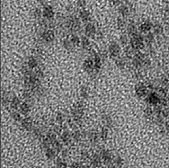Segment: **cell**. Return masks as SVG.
I'll return each instance as SVG.
<instances>
[{
  "mask_svg": "<svg viewBox=\"0 0 169 168\" xmlns=\"http://www.w3.org/2000/svg\"><path fill=\"white\" fill-rule=\"evenodd\" d=\"M42 14L43 18H45L49 21H51L55 17V11L54 9L49 5H45L42 7Z\"/></svg>",
  "mask_w": 169,
  "mask_h": 168,
  "instance_id": "12",
  "label": "cell"
},
{
  "mask_svg": "<svg viewBox=\"0 0 169 168\" xmlns=\"http://www.w3.org/2000/svg\"><path fill=\"white\" fill-rule=\"evenodd\" d=\"M117 25H118L119 29L126 28L127 25H128V22L126 21V18L122 17V16H119L118 19H117Z\"/></svg>",
  "mask_w": 169,
  "mask_h": 168,
  "instance_id": "34",
  "label": "cell"
},
{
  "mask_svg": "<svg viewBox=\"0 0 169 168\" xmlns=\"http://www.w3.org/2000/svg\"><path fill=\"white\" fill-rule=\"evenodd\" d=\"M85 111H86V106L83 102H77V103L73 106L70 112V117L73 119L77 124H80L83 121V118L85 116Z\"/></svg>",
  "mask_w": 169,
  "mask_h": 168,
  "instance_id": "1",
  "label": "cell"
},
{
  "mask_svg": "<svg viewBox=\"0 0 169 168\" xmlns=\"http://www.w3.org/2000/svg\"><path fill=\"white\" fill-rule=\"evenodd\" d=\"M147 54L141 52V51H137L134 55V57L131 60V66L133 69H142L144 68V61L146 60ZM145 69V68H144Z\"/></svg>",
  "mask_w": 169,
  "mask_h": 168,
  "instance_id": "4",
  "label": "cell"
},
{
  "mask_svg": "<svg viewBox=\"0 0 169 168\" xmlns=\"http://www.w3.org/2000/svg\"><path fill=\"white\" fill-rule=\"evenodd\" d=\"M102 162V158H101V156L100 154H95L92 156L91 158V164L94 166V167H98L100 165Z\"/></svg>",
  "mask_w": 169,
  "mask_h": 168,
  "instance_id": "33",
  "label": "cell"
},
{
  "mask_svg": "<svg viewBox=\"0 0 169 168\" xmlns=\"http://www.w3.org/2000/svg\"><path fill=\"white\" fill-rule=\"evenodd\" d=\"M70 168H84L82 165H80L78 163H73L70 166Z\"/></svg>",
  "mask_w": 169,
  "mask_h": 168,
  "instance_id": "43",
  "label": "cell"
},
{
  "mask_svg": "<svg viewBox=\"0 0 169 168\" xmlns=\"http://www.w3.org/2000/svg\"><path fill=\"white\" fill-rule=\"evenodd\" d=\"M78 17L80 18V20L82 21V23H85V24H87L89 23L90 20H91V16H90V14L88 11H86V9H80L79 13H78Z\"/></svg>",
  "mask_w": 169,
  "mask_h": 168,
  "instance_id": "23",
  "label": "cell"
},
{
  "mask_svg": "<svg viewBox=\"0 0 169 168\" xmlns=\"http://www.w3.org/2000/svg\"><path fill=\"white\" fill-rule=\"evenodd\" d=\"M131 6L130 5L129 3H126V4H121L120 6H119V14L120 16H122V17H125L127 18L130 13H131Z\"/></svg>",
  "mask_w": 169,
  "mask_h": 168,
  "instance_id": "15",
  "label": "cell"
},
{
  "mask_svg": "<svg viewBox=\"0 0 169 168\" xmlns=\"http://www.w3.org/2000/svg\"><path fill=\"white\" fill-rule=\"evenodd\" d=\"M61 43H62L63 48H64L66 50H68V51H72V50L76 48L74 45H73V43L71 42L70 38H69V35L65 36V37H62Z\"/></svg>",
  "mask_w": 169,
  "mask_h": 168,
  "instance_id": "19",
  "label": "cell"
},
{
  "mask_svg": "<svg viewBox=\"0 0 169 168\" xmlns=\"http://www.w3.org/2000/svg\"><path fill=\"white\" fill-rule=\"evenodd\" d=\"M102 124H104V126L108 129H111L113 126V117L109 113H104L102 115Z\"/></svg>",
  "mask_w": 169,
  "mask_h": 168,
  "instance_id": "18",
  "label": "cell"
},
{
  "mask_svg": "<svg viewBox=\"0 0 169 168\" xmlns=\"http://www.w3.org/2000/svg\"><path fill=\"white\" fill-rule=\"evenodd\" d=\"M31 108H32V104H30L25 101H23L22 102L21 105H20V108H19L18 111L20 112V113L23 116H27L29 114V112H31Z\"/></svg>",
  "mask_w": 169,
  "mask_h": 168,
  "instance_id": "21",
  "label": "cell"
},
{
  "mask_svg": "<svg viewBox=\"0 0 169 168\" xmlns=\"http://www.w3.org/2000/svg\"><path fill=\"white\" fill-rule=\"evenodd\" d=\"M69 38L71 42L73 43V45L75 47L80 46V43H81V37H79L78 34L77 33H72L69 34Z\"/></svg>",
  "mask_w": 169,
  "mask_h": 168,
  "instance_id": "30",
  "label": "cell"
},
{
  "mask_svg": "<svg viewBox=\"0 0 169 168\" xmlns=\"http://www.w3.org/2000/svg\"><path fill=\"white\" fill-rule=\"evenodd\" d=\"M144 115L146 116V118L153 120L154 118H155V112H154V109L150 108V107L146 108V110L144 112Z\"/></svg>",
  "mask_w": 169,
  "mask_h": 168,
  "instance_id": "37",
  "label": "cell"
},
{
  "mask_svg": "<svg viewBox=\"0 0 169 168\" xmlns=\"http://www.w3.org/2000/svg\"><path fill=\"white\" fill-rule=\"evenodd\" d=\"M130 37L126 33V34H122L120 38V41H121V44L125 47V46H128L130 44Z\"/></svg>",
  "mask_w": 169,
  "mask_h": 168,
  "instance_id": "38",
  "label": "cell"
},
{
  "mask_svg": "<svg viewBox=\"0 0 169 168\" xmlns=\"http://www.w3.org/2000/svg\"><path fill=\"white\" fill-rule=\"evenodd\" d=\"M21 126L23 129H24L25 130L27 131H32L33 127H34V124H33V121L32 120L31 117H27V116H24L22 121L20 122Z\"/></svg>",
  "mask_w": 169,
  "mask_h": 168,
  "instance_id": "13",
  "label": "cell"
},
{
  "mask_svg": "<svg viewBox=\"0 0 169 168\" xmlns=\"http://www.w3.org/2000/svg\"><path fill=\"white\" fill-rule=\"evenodd\" d=\"M115 65L116 67L121 70H124L128 67V58L124 57H119L115 58Z\"/></svg>",
  "mask_w": 169,
  "mask_h": 168,
  "instance_id": "20",
  "label": "cell"
},
{
  "mask_svg": "<svg viewBox=\"0 0 169 168\" xmlns=\"http://www.w3.org/2000/svg\"><path fill=\"white\" fill-rule=\"evenodd\" d=\"M56 39L55 30L46 29V30H39L37 41L41 44H51Z\"/></svg>",
  "mask_w": 169,
  "mask_h": 168,
  "instance_id": "2",
  "label": "cell"
},
{
  "mask_svg": "<svg viewBox=\"0 0 169 168\" xmlns=\"http://www.w3.org/2000/svg\"><path fill=\"white\" fill-rule=\"evenodd\" d=\"M100 156L102 158V161H104L105 164H110L112 161H113V156L108 150H102L100 153Z\"/></svg>",
  "mask_w": 169,
  "mask_h": 168,
  "instance_id": "22",
  "label": "cell"
},
{
  "mask_svg": "<svg viewBox=\"0 0 169 168\" xmlns=\"http://www.w3.org/2000/svg\"><path fill=\"white\" fill-rule=\"evenodd\" d=\"M153 25H154V24L152 23V22H150L149 20H145V21L142 22L140 24H139L138 31L143 34H147V33L152 32Z\"/></svg>",
  "mask_w": 169,
  "mask_h": 168,
  "instance_id": "10",
  "label": "cell"
},
{
  "mask_svg": "<svg viewBox=\"0 0 169 168\" xmlns=\"http://www.w3.org/2000/svg\"><path fill=\"white\" fill-rule=\"evenodd\" d=\"M57 168H68L67 162L62 158H58L57 160Z\"/></svg>",
  "mask_w": 169,
  "mask_h": 168,
  "instance_id": "41",
  "label": "cell"
},
{
  "mask_svg": "<svg viewBox=\"0 0 169 168\" xmlns=\"http://www.w3.org/2000/svg\"><path fill=\"white\" fill-rule=\"evenodd\" d=\"M94 60V73H99L102 69V58L100 56L99 53H94V56L92 57Z\"/></svg>",
  "mask_w": 169,
  "mask_h": 168,
  "instance_id": "16",
  "label": "cell"
},
{
  "mask_svg": "<svg viewBox=\"0 0 169 168\" xmlns=\"http://www.w3.org/2000/svg\"><path fill=\"white\" fill-rule=\"evenodd\" d=\"M83 69L87 74H94V63L92 57H88L83 62Z\"/></svg>",
  "mask_w": 169,
  "mask_h": 168,
  "instance_id": "9",
  "label": "cell"
},
{
  "mask_svg": "<svg viewBox=\"0 0 169 168\" xmlns=\"http://www.w3.org/2000/svg\"><path fill=\"white\" fill-rule=\"evenodd\" d=\"M153 33L155 34L157 37H159V36H162L165 31V27L163 26V24H161L160 23H156L153 25Z\"/></svg>",
  "mask_w": 169,
  "mask_h": 168,
  "instance_id": "27",
  "label": "cell"
},
{
  "mask_svg": "<svg viewBox=\"0 0 169 168\" xmlns=\"http://www.w3.org/2000/svg\"><path fill=\"white\" fill-rule=\"evenodd\" d=\"M60 138H61V141L66 144V145H68L70 143V141L72 140V134L69 132V130H62L61 131V134H60Z\"/></svg>",
  "mask_w": 169,
  "mask_h": 168,
  "instance_id": "28",
  "label": "cell"
},
{
  "mask_svg": "<svg viewBox=\"0 0 169 168\" xmlns=\"http://www.w3.org/2000/svg\"><path fill=\"white\" fill-rule=\"evenodd\" d=\"M25 63L27 64V66L29 68H30L32 70H34L37 68L39 66L41 65L40 64V58H38L36 56L34 55H31L30 57H28L25 60Z\"/></svg>",
  "mask_w": 169,
  "mask_h": 168,
  "instance_id": "11",
  "label": "cell"
},
{
  "mask_svg": "<svg viewBox=\"0 0 169 168\" xmlns=\"http://www.w3.org/2000/svg\"><path fill=\"white\" fill-rule=\"evenodd\" d=\"M113 162H114L116 166H120V165H122V160H121V158L120 156H117L116 158L113 157Z\"/></svg>",
  "mask_w": 169,
  "mask_h": 168,
  "instance_id": "42",
  "label": "cell"
},
{
  "mask_svg": "<svg viewBox=\"0 0 169 168\" xmlns=\"http://www.w3.org/2000/svg\"><path fill=\"white\" fill-rule=\"evenodd\" d=\"M126 30H127V34L130 36V37L135 35L137 33L139 32L137 25L134 23H132V22H131V23H128V25L126 27Z\"/></svg>",
  "mask_w": 169,
  "mask_h": 168,
  "instance_id": "29",
  "label": "cell"
},
{
  "mask_svg": "<svg viewBox=\"0 0 169 168\" xmlns=\"http://www.w3.org/2000/svg\"><path fill=\"white\" fill-rule=\"evenodd\" d=\"M11 116L14 121L19 122V123L22 121V120H23V117H22L23 115L20 113L19 111H11Z\"/></svg>",
  "mask_w": 169,
  "mask_h": 168,
  "instance_id": "39",
  "label": "cell"
},
{
  "mask_svg": "<svg viewBox=\"0 0 169 168\" xmlns=\"http://www.w3.org/2000/svg\"><path fill=\"white\" fill-rule=\"evenodd\" d=\"M165 129L169 132V121H166L165 122Z\"/></svg>",
  "mask_w": 169,
  "mask_h": 168,
  "instance_id": "45",
  "label": "cell"
},
{
  "mask_svg": "<svg viewBox=\"0 0 169 168\" xmlns=\"http://www.w3.org/2000/svg\"><path fill=\"white\" fill-rule=\"evenodd\" d=\"M134 91H135V93H136V96L138 97V98H146V96H148V93H149V87L147 85H145L144 83L142 82H139L138 83L135 87H134Z\"/></svg>",
  "mask_w": 169,
  "mask_h": 168,
  "instance_id": "6",
  "label": "cell"
},
{
  "mask_svg": "<svg viewBox=\"0 0 169 168\" xmlns=\"http://www.w3.org/2000/svg\"><path fill=\"white\" fill-rule=\"evenodd\" d=\"M87 138H88V140H90V142L93 144L97 143L101 140L99 132L94 131V130H91V131H89V132H87Z\"/></svg>",
  "mask_w": 169,
  "mask_h": 168,
  "instance_id": "26",
  "label": "cell"
},
{
  "mask_svg": "<svg viewBox=\"0 0 169 168\" xmlns=\"http://www.w3.org/2000/svg\"><path fill=\"white\" fill-rule=\"evenodd\" d=\"M80 47L82 48L83 50L85 51H87V50H89L91 51L92 50V43H91V41H90V38L87 37V36L84 35L81 37V43H80Z\"/></svg>",
  "mask_w": 169,
  "mask_h": 168,
  "instance_id": "17",
  "label": "cell"
},
{
  "mask_svg": "<svg viewBox=\"0 0 169 168\" xmlns=\"http://www.w3.org/2000/svg\"><path fill=\"white\" fill-rule=\"evenodd\" d=\"M166 76L169 78V68H167L166 70Z\"/></svg>",
  "mask_w": 169,
  "mask_h": 168,
  "instance_id": "47",
  "label": "cell"
},
{
  "mask_svg": "<svg viewBox=\"0 0 169 168\" xmlns=\"http://www.w3.org/2000/svg\"><path fill=\"white\" fill-rule=\"evenodd\" d=\"M121 46L120 44H118L117 42L115 41H113L109 44L108 46V49H107V51H108V54H109V57L112 58H117L120 57V54H121Z\"/></svg>",
  "mask_w": 169,
  "mask_h": 168,
  "instance_id": "7",
  "label": "cell"
},
{
  "mask_svg": "<svg viewBox=\"0 0 169 168\" xmlns=\"http://www.w3.org/2000/svg\"><path fill=\"white\" fill-rule=\"evenodd\" d=\"M147 104L151 106H157L161 104V102H162V97L160 96V94L157 92L155 91H149L148 93V96L145 98Z\"/></svg>",
  "mask_w": 169,
  "mask_h": 168,
  "instance_id": "5",
  "label": "cell"
},
{
  "mask_svg": "<svg viewBox=\"0 0 169 168\" xmlns=\"http://www.w3.org/2000/svg\"><path fill=\"white\" fill-rule=\"evenodd\" d=\"M83 138V133L80 130L77 129L74 132L72 133V140L76 141V142H79Z\"/></svg>",
  "mask_w": 169,
  "mask_h": 168,
  "instance_id": "36",
  "label": "cell"
},
{
  "mask_svg": "<svg viewBox=\"0 0 169 168\" xmlns=\"http://www.w3.org/2000/svg\"><path fill=\"white\" fill-rule=\"evenodd\" d=\"M111 1H112L114 5H120L121 2V0H111Z\"/></svg>",
  "mask_w": 169,
  "mask_h": 168,
  "instance_id": "46",
  "label": "cell"
},
{
  "mask_svg": "<svg viewBox=\"0 0 169 168\" xmlns=\"http://www.w3.org/2000/svg\"><path fill=\"white\" fill-rule=\"evenodd\" d=\"M55 121H56V122L58 124V125H62L63 123H65L66 121H68V117H67V115H66L64 112H58L57 114H56V117H55Z\"/></svg>",
  "mask_w": 169,
  "mask_h": 168,
  "instance_id": "31",
  "label": "cell"
},
{
  "mask_svg": "<svg viewBox=\"0 0 169 168\" xmlns=\"http://www.w3.org/2000/svg\"><path fill=\"white\" fill-rule=\"evenodd\" d=\"M11 97H12V93L6 92L5 90H3L2 91V93H1V102H2V104L4 106H5V107H9Z\"/></svg>",
  "mask_w": 169,
  "mask_h": 168,
  "instance_id": "24",
  "label": "cell"
},
{
  "mask_svg": "<svg viewBox=\"0 0 169 168\" xmlns=\"http://www.w3.org/2000/svg\"><path fill=\"white\" fill-rule=\"evenodd\" d=\"M108 132H109V129L106 128V127H105V126L102 127V128L101 129V130L99 131V134H100L101 140H106L107 137H108Z\"/></svg>",
  "mask_w": 169,
  "mask_h": 168,
  "instance_id": "40",
  "label": "cell"
},
{
  "mask_svg": "<svg viewBox=\"0 0 169 168\" xmlns=\"http://www.w3.org/2000/svg\"><path fill=\"white\" fill-rule=\"evenodd\" d=\"M97 28L95 26V24L94 23H87L85 24V28H84V33H85V35L87 36V37L89 38H95L96 37V34H97Z\"/></svg>",
  "mask_w": 169,
  "mask_h": 168,
  "instance_id": "8",
  "label": "cell"
},
{
  "mask_svg": "<svg viewBox=\"0 0 169 168\" xmlns=\"http://www.w3.org/2000/svg\"><path fill=\"white\" fill-rule=\"evenodd\" d=\"M21 104H22L21 99L18 96H16V94H13L12 93L10 104H9V107H8L10 109V111H18L19 108H20Z\"/></svg>",
  "mask_w": 169,
  "mask_h": 168,
  "instance_id": "14",
  "label": "cell"
},
{
  "mask_svg": "<svg viewBox=\"0 0 169 168\" xmlns=\"http://www.w3.org/2000/svg\"><path fill=\"white\" fill-rule=\"evenodd\" d=\"M108 168H118V167H117L116 165H115V166H114V165H112V166H109Z\"/></svg>",
  "mask_w": 169,
  "mask_h": 168,
  "instance_id": "48",
  "label": "cell"
},
{
  "mask_svg": "<svg viewBox=\"0 0 169 168\" xmlns=\"http://www.w3.org/2000/svg\"><path fill=\"white\" fill-rule=\"evenodd\" d=\"M79 96L82 99H86L89 96V88L86 85H83L79 89Z\"/></svg>",
  "mask_w": 169,
  "mask_h": 168,
  "instance_id": "32",
  "label": "cell"
},
{
  "mask_svg": "<svg viewBox=\"0 0 169 168\" xmlns=\"http://www.w3.org/2000/svg\"><path fill=\"white\" fill-rule=\"evenodd\" d=\"M165 12H166V14H169V3H167L165 5Z\"/></svg>",
  "mask_w": 169,
  "mask_h": 168,
  "instance_id": "44",
  "label": "cell"
},
{
  "mask_svg": "<svg viewBox=\"0 0 169 168\" xmlns=\"http://www.w3.org/2000/svg\"><path fill=\"white\" fill-rule=\"evenodd\" d=\"M145 37V44L146 47H151L153 46V43L156 41V35L154 34V33L150 32L147 34H144Z\"/></svg>",
  "mask_w": 169,
  "mask_h": 168,
  "instance_id": "25",
  "label": "cell"
},
{
  "mask_svg": "<svg viewBox=\"0 0 169 168\" xmlns=\"http://www.w3.org/2000/svg\"><path fill=\"white\" fill-rule=\"evenodd\" d=\"M45 154H46V156L49 158V159H54L56 157V154L57 152L56 150L53 148H48L45 149Z\"/></svg>",
  "mask_w": 169,
  "mask_h": 168,
  "instance_id": "35",
  "label": "cell"
},
{
  "mask_svg": "<svg viewBox=\"0 0 169 168\" xmlns=\"http://www.w3.org/2000/svg\"><path fill=\"white\" fill-rule=\"evenodd\" d=\"M130 45L136 52L140 51V49L146 47L144 34L141 33L140 32H138L135 35L131 36L130 41Z\"/></svg>",
  "mask_w": 169,
  "mask_h": 168,
  "instance_id": "3",
  "label": "cell"
}]
</instances>
